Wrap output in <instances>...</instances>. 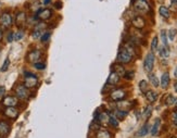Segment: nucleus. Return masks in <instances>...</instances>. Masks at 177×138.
<instances>
[{
    "label": "nucleus",
    "instance_id": "obj_36",
    "mask_svg": "<svg viewBox=\"0 0 177 138\" xmlns=\"http://www.w3.org/2000/svg\"><path fill=\"white\" fill-rule=\"evenodd\" d=\"M35 67L37 70H45V67H46V64L45 63H43V62H36L35 63Z\"/></svg>",
    "mask_w": 177,
    "mask_h": 138
},
{
    "label": "nucleus",
    "instance_id": "obj_22",
    "mask_svg": "<svg viewBox=\"0 0 177 138\" xmlns=\"http://www.w3.org/2000/svg\"><path fill=\"white\" fill-rule=\"evenodd\" d=\"M114 115H115V118H116L117 120H124L125 116L127 115V111H124V110H120V109H119V110L115 111Z\"/></svg>",
    "mask_w": 177,
    "mask_h": 138
},
{
    "label": "nucleus",
    "instance_id": "obj_2",
    "mask_svg": "<svg viewBox=\"0 0 177 138\" xmlns=\"http://www.w3.org/2000/svg\"><path fill=\"white\" fill-rule=\"evenodd\" d=\"M133 5H134V9L137 12L147 13L150 11V5L147 2V0H135Z\"/></svg>",
    "mask_w": 177,
    "mask_h": 138
},
{
    "label": "nucleus",
    "instance_id": "obj_16",
    "mask_svg": "<svg viewBox=\"0 0 177 138\" xmlns=\"http://www.w3.org/2000/svg\"><path fill=\"white\" fill-rule=\"evenodd\" d=\"M120 75L117 74V73H115V72H112L110 75H109V77H108V84L110 85H116L119 82H120Z\"/></svg>",
    "mask_w": 177,
    "mask_h": 138
},
{
    "label": "nucleus",
    "instance_id": "obj_29",
    "mask_svg": "<svg viewBox=\"0 0 177 138\" xmlns=\"http://www.w3.org/2000/svg\"><path fill=\"white\" fill-rule=\"evenodd\" d=\"M149 78H150V82H151V84H152L153 86H154V87H159L160 82H159L158 77L155 76L154 74H150V75H149Z\"/></svg>",
    "mask_w": 177,
    "mask_h": 138
},
{
    "label": "nucleus",
    "instance_id": "obj_47",
    "mask_svg": "<svg viewBox=\"0 0 177 138\" xmlns=\"http://www.w3.org/2000/svg\"><path fill=\"white\" fill-rule=\"evenodd\" d=\"M170 138H176V137H170Z\"/></svg>",
    "mask_w": 177,
    "mask_h": 138
},
{
    "label": "nucleus",
    "instance_id": "obj_21",
    "mask_svg": "<svg viewBox=\"0 0 177 138\" xmlns=\"http://www.w3.org/2000/svg\"><path fill=\"white\" fill-rule=\"evenodd\" d=\"M113 72L117 73V74L121 76V75H124L125 69L123 67V65H121V64H114V65H113Z\"/></svg>",
    "mask_w": 177,
    "mask_h": 138
},
{
    "label": "nucleus",
    "instance_id": "obj_27",
    "mask_svg": "<svg viewBox=\"0 0 177 138\" xmlns=\"http://www.w3.org/2000/svg\"><path fill=\"white\" fill-rule=\"evenodd\" d=\"M160 56L162 58H167L168 56H170V49H168V47H165V46H163L161 49H160Z\"/></svg>",
    "mask_w": 177,
    "mask_h": 138
},
{
    "label": "nucleus",
    "instance_id": "obj_12",
    "mask_svg": "<svg viewBox=\"0 0 177 138\" xmlns=\"http://www.w3.org/2000/svg\"><path fill=\"white\" fill-rule=\"evenodd\" d=\"M3 114L11 120H14L19 116V110L15 109V107H7V109L3 111Z\"/></svg>",
    "mask_w": 177,
    "mask_h": 138
},
{
    "label": "nucleus",
    "instance_id": "obj_35",
    "mask_svg": "<svg viewBox=\"0 0 177 138\" xmlns=\"http://www.w3.org/2000/svg\"><path fill=\"white\" fill-rule=\"evenodd\" d=\"M50 35H51V34H50V33H44L43 36L40 37V40H41V42H47V40H49Z\"/></svg>",
    "mask_w": 177,
    "mask_h": 138
},
{
    "label": "nucleus",
    "instance_id": "obj_40",
    "mask_svg": "<svg viewBox=\"0 0 177 138\" xmlns=\"http://www.w3.org/2000/svg\"><path fill=\"white\" fill-rule=\"evenodd\" d=\"M5 93V86H0V97L3 96Z\"/></svg>",
    "mask_w": 177,
    "mask_h": 138
},
{
    "label": "nucleus",
    "instance_id": "obj_44",
    "mask_svg": "<svg viewBox=\"0 0 177 138\" xmlns=\"http://www.w3.org/2000/svg\"><path fill=\"white\" fill-rule=\"evenodd\" d=\"M174 75H175V77H177V67H176V69H175V71H174Z\"/></svg>",
    "mask_w": 177,
    "mask_h": 138
},
{
    "label": "nucleus",
    "instance_id": "obj_10",
    "mask_svg": "<svg viewBox=\"0 0 177 138\" xmlns=\"http://www.w3.org/2000/svg\"><path fill=\"white\" fill-rule=\"evenodd\" d=\"M51 15H52V11L50 10V9H47V8H46V9H41V10L38 11L36 17H37V20L47 21L51 17Z\"/></svg>",
    "mask_w": 177,
    "mask_h": 138
},
{
    "label": "nucleus",
    "instance_id": "obj_25",
    "mask_svg": "<svg viewBox=\"0 0 177 138\" xmlns=\"http://www.w3.org/2000/svg\"><path fill=\"white\" fill-rule=\"evenodd\" d=\"M109 124L113 127L116 128L119 126V120L115 118V115H112V114H109Z\"/></svg>",
    "mask_w": 177,
    "mask_h": 138
},
{
    "label": "nucleus",
    "instance_id": "obj_7",
    "mask_svg": "<svg viewBox=\"0 0 177 138\" xmlns=\"http://www.w3.org/2000/svg\"><path fill=\"white\" fill-rule=\"evenodd\" d=\"M13 23V17L12 15L9 12H3L0 15V25L5 28H9V27L12 25Z\"/></svg>",
    "mask_w": 177,
    "mask_h": 138
},
{
    "label": "nucleus",
    "instance_id": "obj_13",
    "mask_svg": "<svg viewBox=\"0 0 177 138\" xmlns=\"http://www.w3.org/2000/svg\"><path fill=\"white\" fill-rule=\"evenodd\" d=\"M27 21V17H26V13L23 12V11H20V12H18V14H16V16H15V25L18 27H22L23 25L25 24V22Z\"/></svg>",
    "mask_w": 177,
    "mask_h": 138
},
{
    "label": "nucleus",
    "instance_id": "obj_45",
    "mask_svg": "<svg viewBox=\"0 0 177 138\" xmlns=\"http://www.w3.org/2000/svg\"><path fill=\"white\" fill-rule=\"evenodd\" d=\"M174 88H175V91H177V82L175 83V85H174Z\"/></svg>",
    "mask_w": 177,
    "mask_h": 138
},
{
    "label": "nucleus",
    "instance_id": "obj_33",
    "mask_svg": "<svg viewBox=\"0 0 177 138\" xmlns=\"http://www.w3.org/2000/svg\"><path fill=\"white\" fill-rule=\"evenodd\" d=\"M158 49V37H153L152 39V42H151V50L152 52L157 51Z\"/></svg>",
    "mask_w": 177,
    "mask_h": 138
},
{
    "label": "nucleus",
    "instance_id": "obj_20",
    "mask_svg": "<svg viewBox=\"0 0 177 138\" xmlns=\"http://www.w3.org/2000/svg\"><path fill=\"white\" fill-rule=\"evenodd\" d=\"M159 12H160V14L162 15L163 17H165V19H168V17H170V14H171L170 10H168L166 7H164V5H161V7H160Z\"/></svg>",
    "mask_w": 177,
    "mask_h": 138
},
{
    "label": "nucleus",
    "instance_id": "obj_31",
    "mask_svg": "<svg viewBox=\"0 0 177 138\" xmlns=\"http://www.w3.org/2000/svg\"><path fill=\"white\" fill-rule=\"evenodd\" d=\"M161 39H162L163 46L167 47V36H166V32H165L164 30L161 31Z\"/></svg>",
    "mask_w": 177,
    "mask_h": 138
},
{
    "label": "nucleus",
    "instance_id": "obj_39",
    "mask_svg": "<svg viewBox=\"0 0 177 138\" xmlns=\"http://www.w3.org/2000/svg\"><path fill=\"white\" fill-rule=\"evenodd\" d=\"M12 40H14V33L11 32V33H9V34H8V42H11Z\"/></svg>",
    "mask_w": 177,
    "mask_h": 138
},
{
    "label": "nucleus",
    "instance_id": "obj_3",
    "mask_svg": "<svg viewBox=\"0 0 177 138\" xmlns=\"http://www.w3.org/2000/svg\"><path fill=\"white\" fill-rule=\"evenodd\" d=\"M15 95H16V98L18 99L27 100L30 98V90L24 85H18V86L15 87Z\"/></svg>",
    "mask_w": 177,
    "mask_h": 138
},
{
    "label": "nucleus",
    "instance_id": "obj_14",
    "mask_svg": "<svg viewBox=\"0 0 177 138\" xmlns=\"http://www.w3.org/2000/svg\"><path fill=\"white\" fill-rule=\"evenodd\" d=\"M11 131V125L5 121H0V136L5 137L8 136Z\"/></svg>",
    "mask_w": 177,
    "mask_h": 138
},
{
    "label": "nucleus",
    "instance_id": "obj_6",
    "mask_svg": "<svg viewBox=\"0 0 177 138\" xmlns=\"http://www.w3.org/2000/svg\"><path fill=\"white\" fill-rule=\"evenodd\" d=\"M46 27H47V24L44 22H40V23H38V24H36L32 33L33 38H34V39H40V37H41L43 34L45 33Z\"/></svg>",
    "mask_w": 177,
    "mask_h": 138
},
{
    "label": "nucleus",
    "instance_id": "obj_46",
    "mask_svg": "<svg viewBox=\"0 0 177 138\" xmlns=\"http://www.w3.org/2000/svg\"><path fill=\"white\" fill-rule=\"evenodd\" d=\"M172 2L174 3V5H177V0H172Z\"/></svg>",
    "mask_w": 177,
    "mask_h": 138
},
{
    "label": "nucleus",
    "instance_id": "obj_32",
    "mask_svg": "<svg viewBox=\"0 0 177 138\" xmlns=\"http://www.w3.org/2000/svg\"><path fill=\"white\" fill-rule=\"evenodd\" d=\"M9 65H10V60H9V58H7V59L5 60V62H3L2 67H1V70H0V71L5 72L8 70V67H9Z\"/></svg>",
    "mask_w": 177,
    "mask_h": 138
},
{
    "label": "nucleus",
    "instance_id": "obj_15",
    "mask_svg": "<svg viewBox=\"0 0 177 138\" xmlns=\"http://www.w3.org/2000/svg\"><path fill=\"white\" fill-rule=\"evenodd\" d=\"M132 24L134 25L136 28H143L146 25V22L141 16H135L132 21Z\"/></svg>",
    "mask_w": 177,
    "mask_h": 138
},
{
    "label": "nucleus",
    "instance_id": "obj_30",
    "mask_svg": "<svg viewBox=\"0 0 177 138\" xmlns=\"http://www.w3.org/2000/svg\"><path fill=\"white\" fill-rule=\"evenodd\" d=\"M23 37H24V32H23L22 30H20L16 33H14V40H16V42L23 39Z\"/></svg>",
    "mask_w": 177,
    "mask_h": 138
},
{
    "label": "nucleus",
    "instance_id": "obj_9",
    "mask_svg": "<svg viewBox=\"0 0 177 138\" xmlns=\"http://www.w3.org/2000/svg\"><path fill=\"white\" fill-rule=\"evenodd\" d=\"M19 103V99L14 96H5L1 101V104L5 107H16Z\"/></svg>",
    "mask_w": 177,
    "mask_h": 138
},
{
    "label": "nucleus",
    "instance_id": "obj_37",
    "mask_svg": "<svg viewBox=\"0 0 177 138\" xmlns=\"http://www.w3.org/2000/svg\"><path fill=\"white\" fill-rule=\"evenodd\" d=\"M175 35H176V31L175 30H170L168 31V38H170V40H174L175 38Z\"/></svg>",
    "mask_w": 177,
    "mask_h": 138
},
{
    "label": "nucleus",
    "instance_id": "obj_5",
    "mask_svg": "<svg viewBox=\"0 0 177 138\" xmlns=\"http://www.w3.org/2000/svg\"><path fill=\"white\" fill-rule=\"evenodd\" d=\"M154 53L153 52H149V53L146 56L145 62H143V69L147 73H150V72L153 70V67H154Z\"/></svg>",
    "mask_w": 177,
    "mask_h": 138
},
{
    "label": "nucleus",
    "instance_id": "obj_11",
    "mask_svg": "<svg viewBox=\"0 0 177 138\" xmlns=\"http://www.w3.org/2000/svg\"><path fill=\"white\" fill-rule=\"evenodd\" d=\"M126 97V93H125L123 89H115V90H113L112 93H111L110 95V98L112 99V100L114 101H121L123 100V99Z\"/></svg>",
    "mask_w": 177,
    "mask_h": 138
},
{
    "label": "nucleus",
    "instance_id": "obj_8",
    "mask_svg": "<svg viewBox=\"0 0 177 138\" xmlns=\"http://www.w3.org/2000/svg\"><path fill=\"white\" fill-rule=\"evenodd\" d=\"M40 57H41V52H40V50L34 49V50H30V51L28 52L26 59H27V61L30 62V63H36V62L39 61Z\"/></svg>",
    "mask_w": 177,
    "mask_h": 138
},
{
    "label": "nucleus",
    "instance_id": "obj_4",
    "mask_svg": "<svg viewBox=\"0 0 177 138\" xmlns=\"http://www.w3.org/2000/svg\"><path fill=\"white\" fill-rule=\"evenodd\" d=\"M38 84V78L36 75L32 73H25V79H24V86L30 88H35Z\"/></svg>",
    "mask_w": 177,
    "mask_h": 138
},
{
    "label": "nucleus",
    "instance_id": "obj_24",
    "mask_svg": "<svg viewBox=\"0 0 177 138\" xmlns=\"http://www.w3.org/2000/svg\"><path fill=\"white\" fill-rule=\"evenodd\" d=\"M160 125H161V121H160V118H158L157 121H155L154 125L152 126V129H151V134H152L153 136L158 135V133H159Z\"/></svg>",
    "mask_w": 177,
    "mask_h": 138
},
{
    "label": "nucleus",
    "instance_id": "obj_19",
    "mask_svg": "<svg viewBox=\"0 0 177 138\" xmlns=\"http://www.w3.org/2000/svg\"><path fill=\"white\" fill-rule=\"evenodd\" d=\"M146 98H147V100L149 101V102L152 103V102H154L158 99V94L153 90H148L147 93H146Z\"/></svg>",
    "mask_w": 177,
    "mask_h": 138
},
{
    "label": "nucleus",
    "instance_id": "obj_17",
    "mask_svg": "<svg viewBox=\"0 0 177 138\" xmlns=\"http://www.w3.org/2000/svg\"><path fill=\"white\" fill-rule=\"evenodd\" d=\"M160 84H161V87L164 89L168 87V85H170V74H168V72H165L164 74L162 75Z\"/></svg>",
    "mask_w": 177,
    "mask_h": 138
},
{
    "label": "nucleus",
    "instance_id": "obj_41",
    "mask_svg": "<svg viewBox=\"0 0 177 138\" xmlns=\"http://www.w3.org/2000/svg\"><path fill=\"white\" fill-rule=\"evenodd\" d=\"M173 116H174V118H173V121H174V124L177 126V113H175Z\"/></svg>",
    "mask_w": 177,
    "mask_h": 138
},
{
    "label": "nucleus",
    "instance_id": "obj_1",
    "mask_svg": "<svg viewBox=\"0 0 177 138\" xmlns=\"http://www.w3.org/2000/svg\"><path fill=\"white\" fill-rule=\"evenodd\" d=\"M133 59L132 52L128 48H122L119 52V56H117V61L120 63H129Z\"/></svg>",
    "mask_w": 177,
    "mask_h": 138
},
{
    "label": "nucleus",
    "instance_id": "obj_18",
    "mask_svg": "<svg viewBox=\"0 0 177 138\" xmlns=\"http://www.w3.org/2000/svg\"><path fill=\"white\" fill-rule=\"evenodd\" d=\"M96 138H112V135L107 129H98Z\"/></svg>",
    "mask_w": 177,
    "mask_h": 138
},
{
    "label": "nucleus",
    "instance_id": "obj_26",
    "mask_svg": "<svg viewBox=\"0 0 177 138\" xmlns=\"http://www.w3.org/2000/svg\"><path fill=\"white\" fill-rule=\"evenodd\" d=\"M176 102H177V99L175 98L174 96H172V95H168L167 98L165 99V104H166V106H173V104H175Z\"/></svg>",
    "mask_w": 177,
    "mask_h": 138
},
{
    "label": "nucleus",
    "instance_id": "obj_23",
    "mask_svg": "<svg viewBox=\"0 0 177 138\" xmlns=\"http://www.w3.org/2000/svg\"><path fill=\"white\" fill-rule=\"evenodd\" d=\"M148 133H149V124L146 123L145 125L140 128V131L138 132V135H139L140 137H143V136H146Z\"/></svg>",
    "mask_w": 177,
    "mask_h": 138
},
{
    "label": "nucleus",
    "instance_id": "obj_42",
    "mask_svg": "<svg viewBox=\"0 0 177 138\" xmlns=\"http://www.w3.org/2000/svg\"><path fill=\"white\" fill-rule=\"evenodd\" d=\"M2 37H3V33H2V31H1V28H0V40L2 39Z\"/></svg>",
    "mask_w": 177,
    "mask_h": 138
},
{
    "label": "nucleus",
    "instance_id": "obj_38",
    "mask_svg": "<svg viewBox=\"0 0 177 138\" xmlns=\"http://www.w3.org/2000/svg\"><path fill=\"white\" fill-rule=\"evenodd\" d=\"M151 112H152V107L149 106L147 109H146V111H145V116H146V118H149V116L151 115Z\"/></svg>",
    "mask_w": 177,
    "mask_h": 138
},
{
    "label": "nucleus",
    "instance_id": "obj_43",
    "mask_svg": "<svg viewBox=\"0 0 177 138\" xmlns=\"http://www.w3.org/2000/svg\"><path fill=\"white\" fill-rule=\"evenodd\" d=\"M49 2H50V0H44V3H45V5H48Z\"/></svg>",
    "mask_w": 177,
    "mask_h": 138
},
{
    "label": "nucleus",
    "instance_id": "obj_28",
    "mask_svg": "<svg viewBox=\"0 0 177 138\" xmlns=\"http://www.w3.org/2000/svg\"><path fill=\"white\" fill-rule=\"evenodd\" d=\"M139 89L142 94H146L148 91V83L146 81H140L139 83Z\"/></svg>",
    "mask_w": 177,
    "mask_h": 138
},
{
    "label": "nucleus",
    "instance_id": "obj_34",
    "mask_svg": "<svg viewBox=\"0 0 177 138\" xmlns=\"http://www.w3.org/2000/svg\"><path fill=\"white\" fill-rule=\"evenodd\" d=\"M135 76V72L134 71H128V72H125L124 73V77L126 79H133Z\"/></svg>",
    "mask_w": 177,
    "mask_h": 138
}]
</instances>
